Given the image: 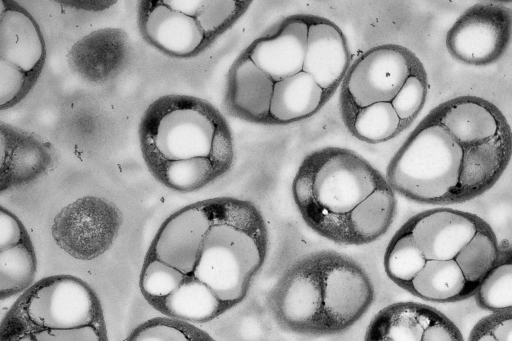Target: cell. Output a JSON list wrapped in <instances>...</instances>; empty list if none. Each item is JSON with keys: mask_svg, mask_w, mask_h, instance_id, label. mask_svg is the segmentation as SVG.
I'll return each instance as SVG.
<instances>
[{"mask_svg": "<svg viewBox=\"0 0 512 341\" xmlns=\"http://www.w3.org/2000/svg\"><path fill=\"white\" fill-rule=\"evenodd\" d=\"M512 156V130L489 100L464 95L433 108L390 160L386 180L405 198L447 205L494 186Z\"/></svg>", "mask_w": 512, "mask_h": 341, "instance_id": "1", "label": "cell"}, {"mask_svg": "<svg viewBox=\"0 0 512 341\" xmlns=\"http://www.w3.org/2000/svg\"><path fill=\"white\" fill-rule=\"evenodd\" d=\"M499 248L492 227L480 216L434 208L409 218L384 253L388 278L410 294L436 303L472 297Z\"/></svg>", "mask_w": 512, "mask_h": 341, "instance_id": "2", "label": "cell"}, {"mask_svg": "<svg viewBox=\"0 0 512 341\" xmlns=\"http://www.w3.org/2000/svg\"><path fill=\"white\" fill-rule=\"evenodd\" d=\"M292 195L305 223L342 245L371 243L391 226L395 191L386 178L352 150L326 147L300 164Z\"/></svg>", "mask_w": 512, "mask_h": 341, "instance_id": "3", "label": "cell"}, {"mask_svg": "<svg viewBox=\"0 0 512 341\" xmlns=\"http://www.w3.org/2000/svg\"><path fill=\"white\" fill-rule=\"evenodd\" d=\"M138 133L149 170L176 191L203 188L233 163V139L226 119L211 103L195 96L157 98L143 113Z\"/></svg>", "mask_w": 512, "mask_h": 341, "instance_id": "4", "label": "cell"}, {"mask_svg": "<svg viewBox=\"0 0 512 341\" xmlns=\"http://www.w3.org/2000/svg\"><path fill=\"white\" fill-rule=\"evenodd\" d=\"M375 291L364 268L334 251L293 262L267 295V308L283 330L311 336L341 333L370 308Z\"/></svg>", "mask_w": 512, "mask_h": 341, "instance_id": "5", "label": "cell"}, {"mask_svg": "<svg viewBox=\"0 0 512 341\" xmlns=\"http://www.w3.org/2000/svg\"><path fill=\"white\" fill-rule=\"evenodd\" d=\"M212 203L211 224L192 275L228 311L245 299L265 262L268 230L260 210L250 201L221 197Z\"/></svg>", "mask_w": 512, "mask_h": 341, "instance_id": "6", "label": "cell"}, {"mask_svg": "<svg viewBox=\"0 0 512 341\" xmlns=\"http://www.w3.org/2000/svg\"><path fill=\"white\" fill-rule=\"evenodd\" d=\"M243 0H145L138 6L143 39L174 58L205 50L247 10Z\"/></svg>", "mask_w": 512, "mask_h": 341, "instance_id": "7", "label": "cell"}, {"mask_svg": "<svg viewBox=\"0 0 512 341\" xmlns=\"http://www.w3.org/2000/svg\"><path fill=\"white\" fill-rule=\"evenodd\" d=\"M0 107L18 104L35 85L46 59L39 25L17 2L1 0Z\"/></svg>", "mask_w": 512, "mask_h": 341, "instance_id": "8", "label": "cell"}, {"mask_svg": "<svg viewBox=\"0 0 512 341\" xmlns=\"http://www.w3.org/2000/svg\"><path fill=\"white\" fill-rule=\"evenodd\" d=\"M423 70L418 57L401 45L384 44L369 49L353 63L343 79V118L375 103H391L407 79Z\"/></svg>", "mask_w": 512, "mask_h": 341, "instance_id": "9", "label": "cell"}, {"mask_svg": "<svg viewBox=\"0 0 512 341\" xmlns=\"http://www.w3.org/2000/svg\"><path fill=\"white\" fill-rule=\"evenodd\" d=\"M11 310L31 322L45 325L83 327L104 322L94 291L70 275L40 281Z\"/></svg>", "mask_w": 512, "mask_h": 341, "instance_id": "10", "label": "cell"}, {"mask_svg": "<svg viewBox=\"0 0 512 341\" xmlns=\"http://www.w3.org/2000/svg\"><path fill=\"white\" fill-rule=\"evenodd\" d=\"M512 39V9L494 2L464 11L446 34V48L457 61L486 66L498 61Z\"/></svg>", "mask_w": 512, "mask_h": 341, "instance_id": "11", "label": "cell"}, {"mask_svg": "<svg viewBox=\"0 0 512 341\" xmlns=\"http://www.w3.org/2000/svg\"><path fill=\"white\" fill-rule=\"evenodd\" d=\"M120 223V214L113 204L86 196L61 210L52 232L57 243L72 256L93 259L112 244Z\"/></svg>", "mask_w": 512, "mask_h": 341, "instance_id": "12", "label": "cell"}, {"mask_svg": "<svg viewBox=\"0 0 512 341\" xmlns=\"http://www.w3.org/2000/svg\"><path fill=\"white\" fill-rule=\"evenodd\" d=\"M364 341H464L456 324L438 309L418 302H397L371 320Z\"/></svg>", "mask_w": 512, "mask_h": 341, "instance_id": "13", "label": "cell"}, {"mask_svg": "<svg viewBox=\"0 0 512 341\" xmlns=\"http://www.w3.org/2000/svg\"><path fill=\"white\" fill-rule=\"evenodd\" d=\"M212 199L188 205L167 218L151 247V257L192 275L211 224Z\"/></svg>", "mask_w": 512, "mask_h": 341, "instance_id": "14", "label": "cell"}, {"mask_svg": "<svg viewBox=\"0 0 512 341\" xmlns=\"http://www.w3.org/2000/svg\"><path fill=\"white\" fill-rule=\"evenodd\" d=\"M309 15H293L255 39L244 53L274 82L303 71Z\"/></svg>", "mask_w": 512, "mask_h": 341, "instance_id": "15", "label": "cell"}, {"mask_svg": "<svg viewBox=\"0 0 512 341\" xmlns=\"http://www.w3.org/2000/svg\"><path fill=\"white\" fill-rule=\"evenodd\" d=\"M350 59L340 28L328 19L309 15L303 71L314 78L328 98L345 78Z\"/></svg>", "mask_w": 512, "mask_h": 341, "instance_id": "16", "label": "cell"}, {"mask_svg": "<svg viewBox=\"0 0 512 341\" xmlns=\"http://www.w3.org/2000/svg\"><path fill=\"white\" fill-rule=\"evenodd\" d=\"M275 82L243 52L232 64L225 91L227 111L239 119L271 124L270 107Z\"/></svg>", "mask_w": 512, "mask_h": 341, "instance_id": "17", "label": "cell"}, {"mask_svg": "<svg viewBox=\"0 0 512 341\" xmlns=\"http://www.w3.org/2000/svg\"><path fill=\"white\" fill-rule=\"evenodd\" d=\"M0 138L2 190L29 182L50 165L52 150L39 136L2 122Z\"/></svg>", "mask_w": 512, "mask_h": 341, "instance_id": "18", "label": "cell"}, {"mask_svg": "<svg viewBox=\"0 0 512 341\" xmlns=\"http://www.w3.org/2000/svg\"><path fill=\"white\" fill-rule=\"evenodd\" d=\"M125 45L122 31L102 29L75 44L70 52V61L75 70L87 79L104 80L120 66Z\"/></svg>", "mask_w": 512, "mask_h": 341, "instance_id": "19", "label": "cell"}, {"mask_svg": "<svg viewBox=\"0 0 512 341\" xmlns=\"http://www.w3.org/2000/svg\"><path fill=\"white\" fill-rule=\"evenodd\" d=\"M327 99L325 91L304 71L275 82L270 107L271 125L305 119Z\"/></svg>", "mask_w": 512, "mask_h": 341, "instance_id": "20", "label": "cell"}, {"mask_svg": "<svg viewBox=\"0 0 512 341\" xmlns=\"http://www.w3.org/2000/svg\"><path fill=\"white\" fill-rule=\"evenodd\" d=\"M173 319L204 323L227 312L215 294L193 275H186L180 287L152 305Z\"/></svg>", "mask_w": 512, "mask_h": 341, "instance_id": "21", "label": "cell"}, {"mask_svg": "<svg viewBox=\"0 0 512 341\" xmlns=\"http://www.w3.org/2000/svg\"><path fill=\"white\" fill-rule=\"evenodd\" d=\"M1 341H108L105 323L64 328L28 322L8 312L1 326Z\"/></svg>", "mask_w": 512, "mask_h": 341, "instance_id": "22", "label": "cell"}, {"mask_svg": "<svg viewBox=\"0 0 512 341\" xmlns=\"http://www.w3.org/2000/svg\"><path fill=\"white\" fill-rule=\"evenodd\" d=\"M490 313H512V243L499 244L496 258L473 295Z\"/></svg>", "mask_w": 512, "mask_h": 341, "instance_id": "23", "label": "cell"}, {"mask_svg": "<svg viewBox=\"0 0 512 341\" xmlns=\"http://www.w3.org/2000/svg\"><path fill=\"white\" fill-rule=\"evenodd\" d=\"M345 124L359 140L367 143L387 141L404 129L391 103L379 102L344 117Z\"/></svg>", "mask_w": 512, "mask_h": 341, "instance_id": "24", "label": "cell"}, {"mask_svg": "<svg viewBox=\"0 0 512 341\" xmlns=\"http://www.w3.org/2000/svg\"><path fill=\"white\" fill-rule=\"evenodd\" d=\"M36 259L28 237L18 245L0 251V292L9 297L25 290L33 281Z\"/></svg>", "mask_w": 512, "mask_h": 341, "instance_id": "25", "label": "cell"}, {"mask_svg": "<svg viewBox=\"0 0 512 341\" xmlns=\"http://www.w3.org/2000/svg\"><path fill=\"white\" fill-rule=\"evenodd\" d=\"M127 341H215L188 322L155 318L138 326Z\"/></svg>", "mask_w": 512, "mask_h": 341, "instance_id": "26", "label": "cell"}, {"mask_svg": "<svg viewBox=\"0 0 512 341\" xmlns=\"http://www.w3.org/2000/svg\"><path fill=\"white\" fill-rule=\"evenodd\" d=\"M186 275L157 259L149 258L141 272L140 289L151 305L166 298L183 283Z\"/></svg>", "mask_w": 512, "mask_h": 341, "instance_id": "27", "label": "cell"}, {"mask_svg": "<svg viewBox=\"0 0 512 341\" xmlns=\"http://www.w3.org/2000/svg\"><path fill=\"white\" fill-rule=\"evenodd\" d=\"M428 93L426 71L411 75L391 102L403 127H407L424 106Z\"/></svg>", "mask_w": 512, "mask_h": 341, "instance_id": "28", "label": "cell"}, {"mask_svg": "<svg viewBox=\"0 0 512 341\" xmlns=\"http://www.w3.org/2000/svg\"><path fill=\"white\" fill-rule=\"evenodd\" d=\"M467 341H512V313H490L481 318Z\"/></svg>", "mask_w": 512, "mask_h": 341, "instance_id": "29", "label": "cell"}, {"mask_svg": "<svg viewBox=\"0 0 512 341\" xmlns=\"http://www.w3.org/2000/svg\"><path fill=\"white\" fill-rule=\"evenodd\" d=\"M27 238L26 231L19 219L10 211L0 210V251L12 248Z\"/></svg>", "mask_w": 512, "mask_h": 341, "instance_id": "30", "label": "cell"}]
</instances>
